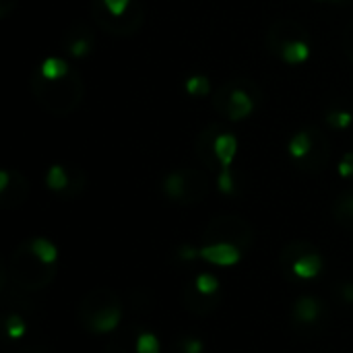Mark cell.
Segmentation results:
<instances>
[{"instance_id":"6da1fadb","label":"cell","mask_w":353,"mask_h":353,"mask_svg":"<svg viewBox=\"0 0 353 353\" xmlns=\"http://www.w3.org/2000/svg\"><path fill=\"white\" fill-rule=\"evenodd\" d=\"M12 281L25 290V292H39L46 285L52 283V279L56 277V265H46L33 250L29 240L23 242L12 261H10V273Z\"/></svg>"},{"instance_id":"7a4b0ae2","label":"cell","mask_w":353,"mask_h":353,"mask_svg":"<svg viewBox=\"0 0 353 353\" xmlns=\"http://www.w3.org/2000/svg\"><path fill=\"white\" fill-rule=\"evenodd\" d=\"M203 242L205 244L225 242V244H236L238 248L246 250L252 244V230H250L248 221H244L242 217L221 215L205 228Z\"/></svg>"},{"instance_id":"3957f363","label":"cell","mask_w":353,"mask_h":353,"mask_svg":"<svg viewBox=\"0 0 353 353\" xmlns=\"http://www.w3.org/2000/svg\"><path fill=\"white\" fill-rule=\"evenodd\" d=\"M163 192L176 203L192 205L207 194V180L201 172L178 170V172H172L165 176Z\"/></svg>"},{"instance_id":"277c9868","label":"cell","mask_w":353,"mask_h":353,"mask_svg":"<svg viewBox=\"0 0 353 353\" xmlns=\"http://www.w3.org/2000/svg\"><path fill=\"white\" fill-rule=\"evenodd\" d=\"M217 108L223 116H228L232 122H242L248 116H252L256 108V95L250 93V89L242 83H232L219 89L217 93Z\"/></svg>"},{"instance_id":"5b68a950","label":"cell","mask_w":353,"mask_h":353,"mask_svg":"<svg viewBox=\"0 0 353 353\" xmlns=\"http://www.w3.org/2000/svg\"><path fill=\"white\" fill-rule=\"evenodd\" d=\"M114 304H120V300H118V296H116L112 290L101 288V290L89 292V294L81 300L79 310H77V319H79L81 327L85 329L101 310H105V308H110V306H114Z\"/></svg>"},{"instance_id":"8992f818","label":"cell","mask_w":353,"mask_h":353,"mask_svg":"<svg viewBox=\"0 0 353 353\" xmlns=\"http://www.w3.org/2000/svg\"><path fill=\"white\" fill-rule=\"evenodd\" d=\"M242 248L236 244L215 242V244H203L199 246V256L205 263L217 265V267H234L242 261Z\"/></svg>"},{"instance_id":"52a82bcc","label":"cell","mask_w":353,"mask_h":353,"mask_svg":"<svg viewBox=\"0 0 353 353\" xmlns=\"http://www.w3.org/2000/svg\"><path fill=\"white\" fill-rule=\"evenodd\" d=\"M323 312H325V308H323V302L321 300H316L312 296H302L294 304L292 321L298 327H314L316 323H321Z\"/></svg>"},{"instance_id":"ba28073f","label":"cell","mask_w":353,"mask_h":353,"mask_svg":"<svg viewBox=\"0 0 353 353\" xmlns=\"http://www.w3.org/2000/svg\"><path fill=\"white\" fill-rule=\"evenodd\" d=\"M182 300H184V304H186V310L192 312L194 316H207V314L215 312V308H217V304H219L217 296H205V294H201L194 285H188V288L184 290Z\"/></svg>"},{"instance_id":"9c48e42d","label":"cell","mask_w":353,"mask_h":353,"mask_svg":"<svg viewBox=\"0 0 353 353\" xmlns=\"http://www.w3.org/2000/svg\"><path fill=\"white\" fill-rule=\"evenodd\" d=\"M213 155L221 170H232V163L238 155V139L230 132H221L213 141Z\"/></svg>"},{"instance_id":"30bf717a","label":"cell","mask_w":353,"mask_h":353,"mask_svg":"<svg viewBox=\"0 0 353 353\" xmlns=\"http://www.w3.org/2000/svg\"><path fill=\"white\" fill-rule=\"evenodd\" d=\"M321 271H323V256L319 254V250L300 256V259L292 265L294 277H296V279H304V281L319 277Z\"/></svg>"},{"instance_id":"8fae6325","label":"cell","mask_w":353,"mask_h":353,"mask_svg":"<svg viewBox=\"0 0 353 353\" xmlns=\"http://www.w3.org/2000/svg\"><path fill=\"white\" fill-rule=\"evenodd\" d=\"M279 56L288 62V64H302L310 58V46L304 39H285L281 43V52Z\"/></svg>"},{"instance_id":"7c38bea8","label":"cell","mask_w":353,"mask_h":353,"mask_svg":"<svg viewBox=\"0 0 353 353\" xmlns=\"http://www.w3.org/2000/svg\"><path fill=\"white\" fill-rule=\"evenodd\" d=\"M72 70H70V66H68V62L66 60H62V58H58V56H50V58H46L41 64H39V77L41 79H46V81H58V79H64V77H68Z\"/></svg>"},{"instance_id":"4fadbf2b","label":"cell","mask_w":353,"mask_h":353,"mask_svg":"<svg viewBox=\"0 0 353 353\" xmlns=\"http://www.w3.org/2000/svg\"><path fill=\"white\" fill-rule=\"evenodd\" d=\"M312 149H314V134L308 130L296 132L288 145V151L294 159H306L312 153Z\"/></svg>"},{"instance_id":"5bb4252c","label":"cell","mask_w":353,"mask_h":353,"mask_svg":"<svg viewBox=\"0 0 353 353\" xmlns=\"http://www.w3.org/2000/svg\"><path fill=\"white\" fill-rule=\"evenodd\" d=\"M130 327L124 329L122 333H118L116 337H112L105 345V353H137V337L139 335H130Z\"/></svg>"},{"instance_id":"9a60e30c","label":"cell","mask_w":353,"mask_h":353,"mask_svg":"<svg viewBox=\"0 0 353 353\" xmlns=\"http://www.w3.org/2000/svg\"><path fill=\"white\" fill-rule=\"evenodd\" d=\"M314 250H316V248H314L310 242L296 240V242H292V244H288V246L283 248V252H281V265L292 269V265H294L300 256H304V254H308V252H314Z\"/></svg>"},{"instance_id":"2e32d148","label":"cell","mask_w":353,"mask_h":353,"mask_svg":"<svg viewBox=\"0 0 353 353\" xmlns=\"http://www.w3.org/2000/svg\"><path fill=\"white\" fill-rule=\"evenodd\" d=\"M31 250L46 263V265H56L58 261V248L54 242H50L48 238H31L29 240Z\"/></svg>"},{"instance_id":"e0dca14e","label":"cell","mask_w":353,"mask_h":353,"mask_svg":"<svg viewBox=\"0 0 353 353\" xmlns=\"http://www.w3.org/2000/svg\"><path fill=\"white\" fill-rule=\"evenodd\" d=\"M333 215L341 225H350L353 223V190L343 192L333 207Z\"/></svg>"},{"instance_id":"ac0fdd59","label":"cell","mask_w":353,"mask_h":353,"mask_svg":"<svg viewBox=\"0 0 353 353\" xmlns=\"http://www.w3.org/2000/svg\"><path fill=\"white\" fill-rule=\"evenodd\" d=\"M46 186L54 192H62L70 186V176L64 165H52L46 174Z\"/></svg>"},{"instance_id":"d6986e66","label":"cell","mask_w":353,"mask_h":353,"mask_svg":"<svg viewBox=\"0 0 353 353\" xmlns=\"http://www.w3.org/2000/svg\"><path fill=\"white\" fill-rule=\"evenodd\" d=\"M184 89L192 97H207L211 93V81L205 74H192V77L186 79Z\"/></svg>"},{"instance_id":"ffe728a7","label":"cell","mask_w":353,"mask_h":353,"mask_svg":"<svg viewBox=\"0 0 353 353\" xmlns=\"http://www.w3.org/2000/svg\"><path fill=\"white\" fill-rule=\"evenodd\" d=\"M91 48H93V41H91V37L89 35H77L74 39H70L68 41V54L72 56V58H83V56H87L89 52H91Z\"/></svg>"},{"instance_id":"44dd1931","label":"cell","mask_w":353,"mask_h":353,"mask_svg":"<svg viewBox=\"0 0 353 353\" xmlns=\"http://www.w3.org/2000/svg\"><path fill=\"white\" fill-rule=\"evenodd\" d=\"M194 288L205 294V296H217L219 292V279L211 273H201L196 279H194Z\"/></svg>"},{"instance_id":"7402d4cb","label":"cell","mask_w":353,"mask_h":353,"mask_svg":"<svg viewBox=\"0 0 353 353\" xmlns=\"http://www.w3.org/2000/svg\"><path fill=\"white\" fill-rule=\"evenodd\" d=\"M353 122V114L347 110H331L327 114V124L331 128H337V130H345L350 128Z\"/></svg>"},{"instance_id":"603a6c76","label":"cell","mask_w":353,"mask_h":353,"mask_svg":"<svg viewBox=\"0 0 353 353\" xmlns=\"http://www.w3.org/2000/svg\"><path fill=\"white\" fill-rule=\"evenodd\" d=\"M159 352H161L159 339H157L153 333L141 331V333H139V337H137V353H159Z\"/></svg>"},{"instance_id":"cb8c5ba5","label":"cell","mask_w":353,"mask_h":353,"mask_svg":"<svg viewBox=\"0 0 353 353\" xmlns=\"http://www.w3.org/2000/svg\"><path fill=\"white\" fill-rule=\"evenodd\" d=\"M4 329H6L8 339H21L25 335V331H27V327H25V323H23V319L19 314H10L6 319V323H4Z\"/></svg>"},{"instance_id":"d4e9b609","label":"cell","mask_w":353,"mask_h":353,"mask_svg":"<svg viewBox=\"0 0 353 353\" xmlns=\"http://www.w3.org/2000/svg\"><path fill=\"white\" fill-rule=\"evenodd\" d=\"M217 188L221 194H234L236 192V178L232 170H219L217 174Z\"/></svg>"},{"instance_id":"484cf974","label":"cell","mask_w":353,"mask_h":353,"mask_svg":"<svg viewBox=\"0 0 353 353\" xmlns=\"http://www.w3.org/2000/svg\"><path fill=\"white\" fill-rule=\"evenodd\" d=\"M103 8L110 12L112 19H120L126 14L128 6H130V0H101Z\"/></svg>"},{"instance_id":"4316f807","label":"cell","mask_w":353,"mask_h":353,"mask_svg":"<svg viewBox=\"0 0 353 353\" xmlns=\"http://www.w3.org/2000/svg\"><path fill=\"white\" fill-rule=\"evenodd\" d=\"M180 352L182 353H203L205 352V345L201 339L196 337H186L180 341Z\"/></svg>"},{"instance_id":"83f0119b","label":"cell","mask_w":353,"mask_h":353,"mask_svg":"<svg viewBox=\"0 0 353 353\" xmlns=\"http://www.w3.org/2000/svg\"><path fill=\"white\" fill-rule=\"evenodd\" d=\"M337 170H339L341 178H353V151L343 155V159L339 161Z\"/></svg>"},{"instance_id":"f1b7e54d","label":"cell","mask_w":353,"mask_h":353,"mask_svg":"<svg viewBox=\"0 0 353 353\" xmlns=\"http://www.w3.org/2000/svg\"><path fill=\"white\" fill-rule=\"evenodd\" d=\"M178 259H180L182 263H192V261H199V259H201V256H199V248L184 244V246H180V248H178Z\"/></svg>"},{"instance_id":"f546056e","label":"cell","mask_w":353,"mask_h":353,"mask_svg":"<svg viewBox=\"0 0 353 353\" xmlns=\"http://www.w3.org/2000/svg\"><path fill=\"white\" fill-rule=\"evenodd\" d=\"M339 296L345 304H353V283H341L339 285Z\"/></svg>"}]
</instances>
